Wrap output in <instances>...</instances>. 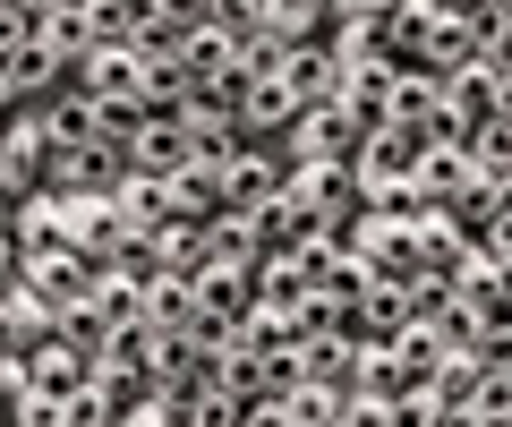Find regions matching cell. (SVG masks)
I'll return each instance as SVG.
<instances>
[{"label":"cell","mask_w":512,"mask_h":427,"mask_svg":"<svg viewBox=\"0 0 512 427\" xmlns=\"http://www.w3.org/2000/svg\"><path fill=\"white\" fill-rule=\"evenodd\" d=\"M43 342H60V308H52V299H35L26 282H9V291H0V351L35 359Z\"/></svg>","instance_id":"5b68a950"},{"label":"cell","mask_w":512,"mask_h":427,"mask_svg":"<svg viewBox=\"0 0 512 427\" xmlns=\"http://www.w3.org/2000/svg\"><path fill=\"white\" fill-rule=\"evenodd\" d=\"M43 188H52V129H43V112H18L0 137V205H26Z\"/></svg>","instance_id":"6da1fadb"},{"label":"cell","mask_w":512,"mask_h":427,"mask_svg":"<svg viewBox=\"0 0 512 427\" xmlns=\"http://www.w3.org/2000/svg\"><path fill=\"white\" fill-rule=\"evenodd\" d=\"M256 402H265V393H256ZM188 427H248V402H239L231 385H214V393H197V419Z\"/></svg>","instance_id":"b9f144b4"},{"label":"cell","mask_w":512,"mask_h":427,"mask_svg":"<svg viewBox=\"0 0 512 427\" xmlns=\"http://www.w3.org/2000/svg\"><path fill=\"white\" fill-rule=\"evenodd\" d=\"M26 368H35V393H52V402H69L77 385H94V359L77 351V342H43Z\"/></svg>","instance_id":"7402d4cb"},{"label":"cell","mask_w":512,"mask_h":427,"mask_svg":"<svg viewBox=\"0 0 512 427\" xmlns=\"http://www.w3.org/2000/svg\"><path fill=\"white\" fill-rule=\"evenodd\" d=\"M436 26H444V0H402V9L384 18V60H393V69H419L427 43H436Z\"/></svg>","instance_id":"30bf717a"},{"label":"cell","mask_w":512,"mask_h":427,"mask_svg":"<svg viewBox=\"0 0 512 427\" xmlns=\"http://www.w3.org/2000/svg\"><path fill=\"white\" fill-rule=\"evenodd\" d=\"M60 427H120V410L103 402V385H77L69 402H60Z\"/></svg>","instance_id":"7bdbcfd3"},{"label":"cell","mask_w":512,"mask_h":427,"mask_svg":"<svg viewBox=\"0 0 512 427\" xmlns=\"http://www.w3.org/2000/svg\"><path fill=\"white\" fill-rule=\"evenodd\" d=\"M402 0H342V18H393Z\"/></svg>","instance_id":"f5cc1de1"},{"label":"cell","mask_w":512,"mask_h":427,"mask_svg":"<svg viewBox=\"0 0 512 427\" xmlns=\"http://www.w3.org/2000/svg\"><path fill=\"white\" fill-rule=\"evenodd\" d=\"M478 248H487V257H504V265H512V197H504V214H495V223H487V240H478Z\"/></svg>","instance_id":"681fc988"},{"label":"cell","mask_w":512,"mask_h":427,"mask_svg":"<svg viewBox=\"0 0 512 427\" xmlns=\"http://www.w3.org/2000/svg\"><path fill=\"white\" fill-rule=\"evenodd\" d=\"M60 86H77V77L60 69L52 43H0V94H9V112H43Z\"/></svg>","instance_id":"7a4b0ae2"},{"label":"cell","mask_w":512,"mask_h":427,"mask_svg":"<svg viewBox=\"0 0 512 427\" xmlns=\"http://www.w3.org/2000/svg\"><path fill=\"white\" fill-rule=\"evenodd\" d=\"M470 171H478L487 188H504V197H512V120H487V129L470 137Z\"/></svg>","instance_id":"f1b7e54d"},{"label":"cell","mask_w":512,"mask_h":427,"mask_svg":"<svg viewBox=\"0 0 512 427\" xmlns=\"http://www.w3.org/2000/svg\"><path fill=\"white\" fill-rule=\"evenodd\" d=\"M282 69H291V43H282V35H248V43H239V86L282 77Z\"/></svg>","instance_id":"8d00e7d4"},{"label":"cell","mask_w":512,"mask_h":427,"mask_svg":"<svg viewBox=\"0 0 512 427\" xmlns=\"http://www.w3.org/2000/svg\"><path fill=\"white\" fill-rule=\"evenodd\" d=\"M299 103L291 94V77H256V86H239V120H248V137H265V146H282V137L299 129Z\"/></svg>","instance_id":"ba28073f"},{"label":"cell","mask_w":512,"mask_h":427,"mask_svg":"<svg viewBox=\"0 0 512 427\" xmlns=\"http://www.w3.org/2000/svg\"><path fill=\"white\" fill-rule=\"evenodd\" d=\"M146 77H154V69H146V52H137V43H103V52L77 69V86L111 103V94H146Z\"/></svg>","instance_id":"e0dca14e"},{"label":"cell","mask_w":512,"mask_h":427,"mask_svg":"<svg viewBox=\"0 0 512 427\" xmlns=\"http://www.w3.org/2000/svg\"><path fill=\"white\" fill-rule=\"evenodd\" d=\"M282 77H291V94L308 103V112L316 103H342V60H333V43H299Z\"/></svg>","instance_id":"ffe728a7"},{"label":"cell","mask_w":512,"mask_h":427,"mask_svg":"<svg viewBox=\"0 0 512 427\" xmlns=\"http://www.w3.org/2000/svg\"><path fill=\"white\" fill-rule=\"evenodd\" d=\"M495 9H504V18H512V0H495Z\"/></svg>","instance_id":"6f0895ef"},{"label":"cell","mask_w":512,"mask_h":427,"mask_svg":"<svg viewBox=\"0 0 512 427\" xmlns=\"http://www.w3.org/2000/svg\"><path fill=\"white\" fill-rule=\"evenodd\" d=\"M248 214H256V248H265V257H299V240H316V231H325L308 205L291 197V188H282V197H265V205H248Z\"/></svg>","instance_id":"9c48e42d"},{"label":"cell","mask_w":512,"mask_h":427,"mask_svg":"<svg viewBox=\"0 0 512 427\" xmlns=\"http://www.w3.org/2000/svg\"><path fill=\"white\" fill-rule=\"evenodd\" d=\"M444 9H478V0H444Z\"/></svg>","instance_id":"9f6ffc18"},{"label":"cell","mask_w":512,"mask_h":427,"mask_svg":"<svg viewBox=\"0 0 512 427\" xmlns=\"http://www.w3.org/2000/svg\"><path fill=\"white\" fill-rule=\"evenodd\" d=\"M470 60H478V35L453 18V9H444V26H436V43H427V60H419V69H427V77H461Z\"/></svg>","instance_id":"4dcf8cb0"},{"label":"cell","mask_w":512,"mask_h":427,"mask_svg":"<svg viewBox=\"0 0 512 427\" xmlns=\"http://www.w3.org/2000/svg\"><path fill=\"white\" fill-rule=\"evenodd\" d=\"M470 410H478V419H495V427H512V368H487V376H478Z\"/></svg>","instance_id":"ee69618b"},{"label":"cell","mask_w":512,"mask_h":427,"mask_svg":"<svg viewBox=\"0 0 512 427\" xmlns=\"http://www.w3.org/2000/svg\"><path fill=\"white\" fill-rule=\"evenodd\" d=\"M453 214H461V231H470V240H487V223H495V214H504V188L470 180V188H461V197H453Z\"/></svg>","instance_id":"f35d334b"},{"label":"cell","mask_w":512,"mask_h":427,"mask_svg":"<svg viewBox=\"0 0 512 427\" xmlns=\"http://www.w3.org/2000/svg\"><path fill=\"white\" fill-rule=\"evenodd\" d=\"M94 103H103V94H94ZM137 129H146V103H137V94H111V103H103V137L137 146Z\"/></svg>","instance_id":"bcb514c9"},{"label":"cell","mask_w":512,"mask_h":427,"mask_svg":"<svg viewBox=\"0 0 512 427\" xmlns=\"http://www.w3.org/2000/svg\"><path fill=\"white\" fill-rule=\"evenodd\" d=\"M478 60H487L495 77H512V26H504V35H495V43H487V52H478Z\"/></svg>","instance_id":"f907efd6"},{"label":"cell","mask_w":512,"mask_h":427,"mask_svg":"<svg viewBox=\"0 0 512 427\" xmlns=\"http://www.w3.org/2000/svg\"><path fill=\"white\" fill-rule=\"evenodd\" d=\"M393 359L410 368V385H427V376H436V368H444L453 351H444V334H436V325H419V316H410L402 334H393Z\"/></svg>","instance_id":"f546056e"},{"label":"cell","mask_w":512,"mask_h":427,"mask_svg":"<svg viewBox=\"0 0 512 427\" xmlns=\"http://www.w3.org/2000/svg\"><path fill=\"white\" fill-rule=\"evenodd\" d=\"M205 231H214V257L222 265H256V257H265V248H256V214H248V205H231V214L205 223Z\"/></svg>","instance_id":"e575fe53"},{"label":"cell","mask_w":512,"mask_h":427,"mask_svg":"<svg viewBox=\"0 0 512 427\" xmlns=\"http://www.w3.org/2000/svg\"><path fill=\"white\" fill-rule=\"evenodd\" d=\"M427 427H495V419H478L470 402H453V410H436V419H427Z\"/></svg>","instance_id":"816d5d0a"},{"label":"cell","mask_w":512,"mask_h":427,"mask_svg":"<svg viewBox=\"0 0 512 427\" xmlns=\"http://www.w3.org/2000/svg\"><path fill=\"white\" fill-rule=\"evenodd\" d=\"M359 146H367V129L342 112V103H316V112H299V129L282 137V154H291V163H359Z\"/></svg>","instance_id":"3957f363"},{"label":"cell","mask_w":512,"mask_h":427,"mask_svg":"<svg viewBox=\"0 0 512 427\" xmlns=\"http://www.w3.org/2000/svg\"><path fill=\"white\" fill-rule=\"evenodd\" d=\"M222 385H231L239 402H256V393H265V351H248V342H231V351H222Z\"/></svg>","instance_id":"ab89813d"},{"label":"cell","mask_w":512,"mask_h":427,"mask_svg":"<svg viewBox=\"0 0 512 427\" xmlns=\"http://www.w3.org/2000/svg\"><path fill=\"white\" fill-rule=\"evenodd\" d=\"M342 240L359 248V257L376 265L384 282H410V274H419V223H376V214H359Z\"/></svg>","instance_id":"277c9868"},{"label":"cell","mask_w":512,"mask_h":427,"mask_svg":"<svg viewBox=\"0 0 512 427\" xmlns=\"http://www.w3.org/2000/svg\"><path fill=\"white\" fill-rule=\"evenodd\" d=\"M325 43H333L342 69H393V60H384V18H333Z\"/></svg>","instance_id":"d4e9b609"},{"label":"cell","mask_w":512,"mask_h":427,"mask_svg":"<svg viewBox=\"0 0 512 427\" xmlns=\"http://www.w3.org/2000/svg\"><path fill=\"white\" fill-rule=\"evenodd\" d=\"M154 248H163V265H171V274H205V265H214V231H205V223H188V214H171V223L154 231Z\"/></svg>","instance_id":"484cf974"},{"label":"cell","mask_w":512,"mask_h":427,"mask_svg":"<svg viewBox=\"0 0 512 427\" xmlns=\"http://www.w3.org/2000/svg\"><path fill=\"white\" fill-rule=\"evenodd\" d=\"M495 120H512V77H495Z\"/></svg>","instance_id":"db71d44e"},{"label":"cell","mask_w":512,"mask_h":427,"mask_svg":"<svg viewBox=\"0 0 512 427\" xmlns=\"http://www.w3.org/2000/svg\"><path fill=\"white\" fill-rule=\"evenodd\" d=\"M60 342H77V351H86V359H103L111 351V316H103V299H77V308H60Z\"/></svg>","instance_id":"836d02e7"},{"label":"cell","mask_w":512,"mask_h":427,"mask_svg":"<svg viewBox=\"0 0 512 427\" xmlns=\"http://www.w3.org/2000/svg\"><path fill=\"white\" fill-rule=\"evenodd\" d=\"M146 316L163 325V334H188L197 325V274H163V282H146Z\"/></svg>","instance_id":"4316f807"},{"label":"cell","mask_w":512,"mask_h":427,"mask_svg":"<svg viewBox=\"0 0 512 427\" xmlns=\"http://www.w3.org/2000/svg\"><path fill=\"white\" fill-rule=\"evenodd\" d=\"M342 257H350V248L333 240V231H316V240H299V274H308V291H325V282H333V265H342Z\"/></svg>","instance_id":"60d3db41"},{"label":"cell","mask_w":512,"mask_h":427,"mask_svg":"<svg viewBox=\"0 0 512 427\" xmlns=\"http://www.w3.org/2000/svg\"><path fill=\"white\" fill-rule=\"evenodd\" d=\"M239 342H248V351H291L299 325H291V308H256L248 325H239Z\"/></svg>","instance_id":"74e56055"},{"label":"cell","mask_w":512,"mask_h":427,"mask_svg":"<svg viewBox=\"0 0 512 427\" xmlns=\"http://www.w3.org/2000/svg\"><path fill=\"white\" fill-rule=\"evenodd\" d=\"M299 299H308L299 257H256V308H299Z\"/></svg>","instance_id":"d6a6232c"},{"label":"cell","mask_w":512,"mask_h":427,"mask_svg":"<svg viewBox=\"0 0 512 427\" xmlns=\"http://www.w3.org/2000/svg\"><path fill=\"white\" fill-rule=\"evenodd\" d=\"M384 86H393V69H342V112L359 129H384Z\"/></svg>","instance_id":"1f68e13d"},{"label":"cell","mask_w":512,"mask_h":427,"mask_svg":"<svg viewBox=\"0 0 512 427\" xmlns=\"http://www.w3.org/2000/svg\"><path fill=\"white\" fill-rule=\"evenodd\" d=\"M43 129H52V146H103V103H94L86 86H60L52 103H43Z\"/></svg>","instance_id":"9a60e30c"},{"label":"cell","mask_w":512,"mask_h":427,"mask_svg":"<svg viewBox=\"0 0 512 427\" xmlns=\"http://www.w3.org/2000/svg\"><path fill=\"white\" fill-rule=\"evenodd\" d=\"M180 69L197 77V86H231V94H239V35H231V26H214V18H205L197 35H188Z\"/></svg>","instance_id":"7c38bea8"},{"label":"cell","mask_w":512,"mask_h":427,"mask_svg":"<svg viewBox=\"0 0 512 427\" xmlns=\"http://www.w3.org/2000/svg\"><path fill=\"white\" fill-rule=\"evenodd\" d=\"M171 197H180L188 223H222V214H231V180H222L214 163H188L180 180H171Z\"/></svg>","instance_id":"603a6c76"},{"label":"cell","mask_w":512,"mask_h":427,"mask_svg":"<svg viewBox=\"0 0 512 427\" xmlns=\"http://www.w3.org/2000/svg\"><path fill=\"white\" fill-rule=\"evenodd\" d=\"M436 112H444V77H427V69H393V86H384V120L427 129Z\"/></svg>","instance_id":"d6986e66"},{"label":"cell","mask_w":512,"mask_h":427,"mask_svg":"<svg viewBox=\"0 0 512 427\" xmlns=\"http://www.w3.org/2000/svg\"><path fill=\"white\" fill-rule=\"evenodd\" d=\"M222 180H231V205H265V197H282V188H291V154L265 146V137H248V146L231 154V171H222Z\"/></svg>","instance_id":"52a82bcc"},{"label":"cell","mask_w":512,"mask_h":427,"mask_svg":"<svg viewBox=\"0 0 512 427\" xmlns=\"http://www.w3.org/2000/svg\"><path fill=\"white\" fill-rule=\"evenodd\" d=\"M299 359H308V385L350 393V385H359V359H367V342H350V334H308V342H299Z\"/></svg>","instance_id":"ac0fdd59"},{"label":"cell","mask_w":512,"mask_h":427,"mask_svg":"<svg viewBox=\"0 0 512 427\" xmlns=\"http://www.w3.org/2000/svg\"><path fill=\"white\" fill-rule=\"evenodd\" d=\"M342 427H402V419H393V402H367V393H350V402H342Z\"/></svg>","instance_id":"c3c4849f"},{"label":"cell","mask_w":512,"mask_h":427,"mask_svg":"<svg viewBox=\"0 0 512 427\" xmlns=\"http://www.w3.org/2000/svg\"><path fill=\"white\" fill-rule=\"evenodd\" d=\"M120 427H171V419H163V410H137V419H120Z\"/></svg>","instance_id":"11a10c76"},{"label":"cell","mask_w":512,"mask_h":427,"mask_svg":"<svg viewBox=\"0 0 512 427\" xmlns=\"http://www.w3.org/2000/svg\"><path fill=\"white\" fill-rule=\"evenodd\" d=\"M128 163L146 171V180H180V171L197 163V146H188V120H146V129H137V146H128Z\"/></svg>","instance_id":"8fae6325"},{"label":"cell","mask_w":512,"mask_h":427,"mask_svg":"<svg viewBox=\"0 0 512 427\" xmlns=\"http://www.w3.org/2000/svg\"><path fill=\"white\" fill-rule=\"evenodd\" d=\"M470 359H478V376H487V368H512V325H487Z\"/></svg>","instance_id":"7dc6e473"},{"label":"cell","mask_w":512,"mask_h":427,"mask_svg":"<svg viewBox=\"0 0 512 427\" xmlns=\"http://www.w3.org/2000/svg\"><path fill=\"white\" fill-rule=\"evenodd\" d=\"M427 325H436V334H444V351H478V334H487V316H478V299H444V308L436 316H427Z\"/></svg>","instance_id":"d590c367"},{"label":"cell","mask_w":512,"mask_h":427,"mask_svg":"<svg viewBox=\"0 0 512 427\" xmlns=\"http://www.w3.org/2000/svg\"><path fill=\"white\" fill-rule=\"evenodd\" d=\"M367 214H376V223H419V214H427V188L410 180V171H393V180H367Z\"/></svg>","instance_id":"83f0119b"},{"label":"cell","mask_w":512,"mask_h":427,"mask_svg":"<svg viewBox=\"0 0 512 427\" xmlns=\"http://www.w3.org/2000/svg\"><path fill=\"white\" fill-rule=\"evenodd\" d=\"M103 282V265L86 257V248H43L35 265H26V291L35 299H52V308H77V299Z\"/></svg>","instance_id":"8992f818"},{"label":"cell","mask_w":512,"mask_h":427,"mask_svg":"<svg viewBox=\"0 0 512 427\" xmlns=\"http://www.w3.org/2000/svg\"><path fill=\"white\" fill-rule=\"evenodd\" d=\"M470 248H478V240L461 231V214H453V205H427V214H419V265H427V274H444V282H453Z\"/></svg>","instance_id":"2e32d148"},{"label":"cell","mask_w":512,"mask_h":427,"mask_svg":"<svg viewBox=\"0 0 512 427\" xmlns=\"http://www.w3.org/2000/svg\"><path fill=\"white\" fill-rule=\"evenodd\" d=\"M111 205H120V223L137 231V240H154V231L180 214V197H171V180H146V171H128L120 188H111Z\"/></svg>","instance_id":"4fadbf2b"},{"label":"cell","mask_w":512,"mask_h":427,"mask_svg":"<svg viewBox=\"0 0 512 427\" xmlns=\"http://www.w3.org/2000/svg\"><path fill=\"white\" fill-rule=\"evenodd\" d=\"M444 112H453L461 120V129H487V120H495V69H487V60H470V69H461V77H444Z\"/></svg>","instance_id":"44dd1931"},{"label":"cell","mask_w":512,"mask_h":427,"mask_svg":"<svg viewBox=\"0 0 512 427\" xmlns=\"http://www.w3.org/2000/svg\"><path fill=\"white\" fill-rule=\"evenodd\" d=\"M299 385H308V359H299V342H291V351H265V393H274V402H291Z\"/></svg>","instance_id":"f6af8a7d"},{"label":"cell","mask_w":512,"mask_h":427,"mask_svg":"<svg viewBox=\"0 0 512 427\" xmlns=\"http://www.w3.org/2000/svg\"><path fill=\"white\" fill-rule=\"evenodd\" d=\"M410 180L427 188V205H453L461 188L478 180V171H470V146H427V154H419V171H410Z\"/></svg>","instance_id":"cb8c5ba5"},{"label":"cell","mask_w":512,"mask_h":427,"mask_svg":"<svg viewBox=\"0 0 512 427\" xmlns=\"http://www.w3.org/2000/svg\"><path fill=\"white\" fill-rule=\"evenodd\" d=\"M197 308L248 325V316H256V265H222V257H214V265L197 274Z\"/></svg>","instance_id":"5bb4252c"}]
</instances>
